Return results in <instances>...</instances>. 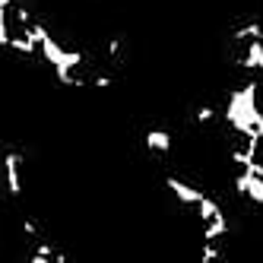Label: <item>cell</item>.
I'll return each mask as SVG.
<instances>
[{
  "instance_id": "obj_1",
  "label": "cell",
  "mask_w": 263,
  "mask_h": 263,
  "mask_svg": "<svg viewBox=\"0 0 263 263\" xmlns=\"http://www.w3.org/2000/svg\"><path fill=\"white\" fill-rule=\"evenodd\" d=\"M146 146L153 149V153H172V146H175V140H172V134H165V130H149L146 134Z\"/></svg>"
}]
</instances>
